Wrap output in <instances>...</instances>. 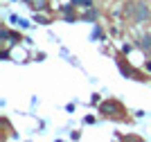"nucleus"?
I'll use <instances>...</instances> for the list:
<instances>
[{
	"mask_svg": "<svg viewBox=\"0 0 151 142\" xmlns=\"http://www.w3.org/2000/svg\"><path fill=\"white\" fill-rule=\"evenodd\" d=\"M133 23H151V9L147 7V2H135V18H133Z\"/></svg>",
	"mask_w": 151,
	"mask_h": 142,
	"instance_id": "obj_1",
	"label": "nucleus"
},
{
	"mask_svg": "<svg viewBox=\"0 0 151 142\" xmlns=\"http://www.w3.org/2000/svg\"><path fill=\"white\" fill-rule=\"evenodd\" d=\"M43 2L45 0H34V7H43Z\"/></svg>",
	"mask_w": 151,
	"mask_h": 142,
	"instance_id": "obj_5",
	"label": "nucleus"
},
{
	"mask_svg": "<svg viewBox=\"0 0 151 142\" xmlns=\"http://www.w3.org/2000/svg\"><path fill=\"white\" fill-rule=\"evenodd\" d=\"M72 2H81L83 7H88V5H93V2H90V0H72Z\"/></svg>",
	"mask_w": 151,
	"mask_h": 142,
	"instance_id": "obj_4",
	"label": "nucleus"
},
{
	"mask_svg": "<svg viewBox=\"0 0 151 142\" xmlns=\"http://www.w3.org/2000/svg\"><path fill=\"white\" fill-rule=\"evenodd\" d=\"M149 56H151V48H149Z\"/></svg>",
	"mask_w": 151,
	"mask_h": 142,
	"instance_id": "obj_6",
	"label": "nucleus"
},
{
	"mask_svg": "<svg viewBox=\"0 0 151 142\" xmlns=\"http://www.w3.org/2000/svg\"><path fill=\"white\" fill-rule=\"evenodd\" d=\"M124 16H129V18H135V2H126V7H124Z\"/></svg>",
	"mask_w": 151,
	"mask_h": 142,
	"instance_id": "obj_2",
	"label": "nucleus"
},
{
	"mask_svg": "<svg viewBox=\"0 0 151 142\" xmlns=\"http://www.w3.org/2000/svg\"><path fill=\"white\" fill-rule=\"evenodd\" d=\"M140 45H142V48L149 52V48H151V36H147V34H145V36L140 38Z\"/></svg>",
	"mask_w": 151,
	"mask_h": 142,
	"instance_id": "obj_3",
	"label": "nucleus"
}]
</instances>
